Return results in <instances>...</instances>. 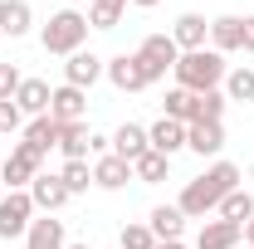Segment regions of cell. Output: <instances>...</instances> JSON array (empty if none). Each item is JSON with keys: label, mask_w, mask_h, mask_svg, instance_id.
Instances as JSON below:
<instances>
[{"label": "cell", "mask_w": 254, "mask_h": 249, "mask_svg": "<svg viewBox=\"0 0 254 249\" xmlns=\"http://www.w3.org/2000/svg\"><path fill=\"white\" fill-rule=\"evenodd\" d=\"M30 25H34L30 0H0V34H5V39H25Z\"/></svg>", "instance_id": "cell-19"}, {"label": "cell", "mask_w": 254, "mask_h": 249, "mask_svg": "<svg viewBox=\"0 0 254 249\" xmlns=\"http://www.w3.org/2000/svg\"><path fill=\"white\" fill-rule=\"evenodd\" d=\"M147 225H152L157 245H166V240H181V235H186V215H181L176 205H157V210L147 215Z\"/></svg>", "instance_id": "cell-23"}, {"label": "cell", "mask_w": 254, "mask_h": 249, "mask_svg": "<svg viewBox=\"0 0 254 249\" xmlns=\"http://www.w3.org/2000/svg\"><path fill=\"white\" fill-rule=\"evenodd\" d=\"M103 78H108L118 93H142V88H152L147 73H142V63H137V54H113L108 68H103Z\"/></svg>", "instance_id": "cell-8"}, {"label": "cell", "mask_w": 254, "mask_h": 249, "mask_svg": "<svg viewBox=\"0 0 254 249\" xmlns=\"http://www.w3.org/2000/svg\"><path fill=\"white\" fill-rule=\"evenodd\" d=\"M103 68H108V59H98L93 49H78V54H68V63H64V83H73V88H93L98 78H103Z\"/></svg>", "instance_id": "cell-11"}, {"label": "cell", "mask_w": 254, "mask_h": 249, "mask_svg": "<svg viewBox=\"0 0 254 249\" xmlns=\"http://www.w3.org/2000/svg\"><path fill=\"white\" fill-rule=\"evenodd\" d=\"M171 39H176V49H181V54H195V49H205V39H210V20H205V15H195V10H186V15H176Z\"/></svg>", "instance_id": "cell-12"}, {"label": "cell", "mask_w": 254, "mask_h": 249, "mask_svg": "<svg viewBox=\"0 0 254 249\" xmlns=\"http://www.w3.org/2000/svg\"><path fill=\"white\" fill-rule=\"evenodd\" d=\"M127 181H137L132 176V161H123V156H98L93 161V186H103V190H123Z\"/></svg>", "instance_id": "cell-17"}, {"label": "cell", "mask_w": 254, "mask_h": 249, "mask_svg": "<svg viewBox=\"0 0 254 249\" xmlns=\"http://www.w3.org/2000/svg\"><path fill=\"white\" fill-rule=\"evenodd\" d=\"M127 5H137V10H152V5H161V0H127Z\"/></svg>", "instance_id": "cell-35"}, {"label": "cell", "mask_w": 254, "mask_h": 249, "mask_svg": "<svg viewBox=\"0 0 254 249\" xmlns=\"http://www.w3.org/2000/svg\"><path fill=\"white\" fill-rule=\"evenodd\" d=\"M68 245V235H64V220H54V215H39L25 230V249H64Z\"/></svg>", "instance_id": "cell-20"}, {"label": "cell", "mask_w": 254, "mask_h": 249, "mask_svg": "<svg viewBox=\"0 0 254 249\" xmlns=\"http://www.w3.org/2000/svg\"><path fill=\"white\" fill-rule=\"evenodd\" d=\"M39 166H44V156H34L25 142H15L10 156L0 161V181H5V190H30L34 176H39Z\"/></svg>", "instance_id": "cell-6"}, {"label": "cell", "mask_w": 254, "mask_h": 249, "mask_svg": "<svg viewBox=\"0 0 254 249\" xmlns=\"http://www.w3.org/2000/svg\"><path fill=\"white\" fill-rule=\"evenodd\" d=\"M225 108H230V98L220 88H210V93H195V123H220Z\"/></svg>", "instance_id": "cell-30"}, {"label": "cell", "mask_w": 254, "mask_h": 249, "mask_svg": "<svg viewBox=\"0 0 254 249\" xmlns=\"http://www.w3.org/2000/svg\"><path fill=\"white\" fill-rule=\"evenodd\" d=\"M186 152H195V156H220L225 152V123H190L186 127Z\"/></svg>", "instance_id": "cell-14"}, {"label": "cell", "mask_w": 254, "mask_h": 249, "mask_svg": "<svg viewBox=\"0 0 254 249\" xmlns=\"http://www.w3.org/2000/svg\"><path fill=\"white\" fill-rule=\"evenodd\" d=\"M49 118L54 123H88V93L73 83H59L49 93Z\"/></svg>", "instance_id": "cell-9"}, {"label": "cell", "mask_w": 254, "mask_h": 249, "mask_svg": "<svg viewBox=\"0 0 254 249\" xmlns=\"http://www.w3.org/2000/svg\"><path fill=\"white\" fill-rule=\"evenodd\" d=\"M245 54H254V15H245V44H240Z\"/></svg>", "instance_id": "cell-34"}, {"label": "cell", "mask_w": 254, "mask_h": 249, "mask_svg": "<svg viewBox=\"0 0 254 249\" xmlns=\"http://www.w3.org/2000/svg\"><path fill=\"white\" fill-rule=\"evenodd\" d=\"M49 93H54V88H49L44 78H25L20 93H15V108H20L25 118H44V113H49Z\"/></svg>", "instance_id": "cell-21"}, {"label": "cell", "mask_w": 254, "mask_h": 249, "mask_svg": "<svg viewBox=\"0 0 254 249\" xmlns=\"http://www.w3.org/2000/svg\"><path fill=\"white\" fill-rule=\"evenodd\" d=\"M20 142H25L34 156H49V147H59V123H54L49 113H44V118H30L25 132H20Z\"/></svg>", "instance_id": "cell-18"}, {"label": "cell", "mask_w": 254, "mask_h": 249, "mask_svg": "<svg viewBox=\"0 0 254 249\" xmlns=\"http://www.w3.org/2000/svg\"><path fill=\"white\" fill-rule=\"evenodd\" d=\"M59 181L68 186V195H83V190L93 186V166H88V161H64V166H59Z\"/></svg>", "instance_id": "cell-29"}, {"label": "cell", "mask_w": 254, "mask_h": 249, "mask_svg": "<svg viewBox=\"0 0 254 249\" xmlns=\"http://www.w3.org/2000/svg\"><path fill=\"white\" fill-rule=\"evenodd\" d=\"M10 132H25V113L15 108V98L0 103V137H10Z\"/></svg>", "instance_id": "cell-32"}, {"label": "cell", "mask_w": 254, "mask_h": 249, "mask_svg": "<svg viewBox=\"0 0 254 249\" xmlns=\"http://www.w3.org/2000/svg\"><path fill=\"white\" fill-rule=\"evenodd\" d=\"M245 245V225L235 220H200V235H195V249H240Z\"/></svg>", "instance_id": "cell-10"}, {"label": "cell", "mask_w": 254, "mask_h": 249, "mask_svg": "<svg viewBox=\"0 0 254 249\" xmlns=\"http://www.w3.org/2000/svg\"><path fill=\"white\" fill-rule=\"evenodd\" d=\"M245 245H254V220H245Z\"/></svg>", "instance_id": "cell-36"}, {"label": "cell", "mask_w": 254, "mask_h": 249, "mask_svg": "<svg viewBox=\"0 0 254 249\" xmlns=\"http://www.w3.org/2000/svg\"><path fill=\"white\" fill-rule=\"evenodd\" d=\"M142 152H152V142H147V127L123 123L118 132H113V156H123V161H137Z\"/></svg>", "instance_id": "cell-22"}, {"label": "cell", "mask_w": 254, "mask_h": 249, "mask_svg": "<svg viewBox=\"0 0 254 249\" xmlns=\"http://www.w3.org/2000/svg\"><path fill=\"white\" fill-rule=\"evenodd\" d=\"M127 5H108V0H88V30H118Z\"/></svg>", "instance_id": "cell-28"}, {"label": "cell", "mask_w": 254, "mask_h": 249, "mask_svg": "<svg viewBox=\"0 0 254 249\" xmlns=\"http://www.w3.org/2000/svg\"><path fill=\"white\" fill-rule=\"evenodd\" d=\"M108 5H127V0H108Z\"/></svg>", "instance_id": "cell-39"}, {"label": "cell", "mask_w": 254, "mask_h": 249, "mask_svg": "<svg viewBox=\"0 0 254 249\" xmlns=\"http://www.w3.org/2000/svg\"><path fill=\"white\" fill-rule=\"evenodd\" d=\"M225 54L215 49H195V54H181L176 68H171V78H176V88H186V93H210V88H220L225 83Z\"/></svg>", "instance_id": "cell-2"}, {"label": "cell", "mask_w": 254, "mask_h": 249, "mask_svg": "<svg viewBox=\"0 0 254 249\" xmlns=\"http://www.w3.org/2000/svg\"><path fill=\"white\" fill-rule=\"evenodd\" d=\"M240 166L235 161H210L195 181H186V190H181V200H176V210L186 220H205V215H215L220 210V200L230 195V190H240Z\"/></svg>", "instance_id": "cell-1"}, {"label": "cell", "mask_w": 254, "mask_h": 249, "mask_svg": "<svg viewBox=\"0 0 254 249\" xmlns=\"http://www.w3.org/2000/svg\"><path fill=\"white\" fill-rule=\"evenodd\" d=\"M240 249H254V245H240Z\"/></svg>", "instance_id": "cell-41"}, {"label": "cell", "mask_w": 254, "mask_h": 249, "mask_svg": "<svg viewBox=\"0 0 254 249\" xmlns=\"http://www.w3.org/2000/svg\"><path fill=\"white\" fill-rule=\"evenodd\" d=\"M147 142H152V152H161V156H176V152H186V123L157 118V123L147 127Z\"/></svg>", "instance_id": "cell-16"}, {"label": "cell", "mask_w": 254, "mask_h": 249, "mask_svg": "<svg viewBox=\"0 0 254 249\" xmlns=\"http://www.w3.org/2000/svg\"><path fill=\"white\" fill-rule=\"evenodd\" d=\"M245 44V15H215L210 20V49L215 54H235Z\"/></svg>", "instance_id": "cell-15"}, {"label": "cell", "mask_w": 254, "mask_h": 249, "mask_svg": "<svg viewBox=\"0 0 254 249\" xmlns=\"http://www.w3.org/2000/svg\"><path fill=\"white\" fill-rule=\"evenodd\" d=\"M64 249H93V245H64Z\"/></svg>", "instance_id": "cell-38"}, {"label": "cell", "mask_w": 254, "mask_h": 249, "mask_svg": "<svg viewBox=\"0 0 254 249\" xmlns=\"http://www.w3.org/2000/svg\"><path fill=\"white\" fill-rule=\"evenodd\" d=\"M132 54H137V63H142L147 83H161V78L176 68V59H181V49H176V39H171V34H147Z\"/></svg>", "instance_id": "cell-4"}, {"label": "cell", "mask_w": 254, "mask_h": 249, "mask_svg": "<svg viewBox=\"0 0 254 249\" xmlns=\"http://www.w3.org/2000/svg\"><path fill=\"white\" fill-rule=\"evenodd\" d=\"M166 171H171V156H161V152H142L137 161H132V176H137L142 186H157V181H166Z\"/></svg>", "instance_id": "cell-25"}, {"label": "cell", "mask_w": 254, "mask_h": 249, "mask_svg": "<svg viewBox=\"0 0 254 249\" xmlns=\"http://www.w3.org/2000/svg\"><path fill=\"white\" fill-rule=\"evenodd\" d=\"M20 83H25V78H20V68H15V63H0V103L20 93Z\"/></svg>", "instance_id": "cell-33"}, {"label": "cell", "mask_w": 254, "mask_h": 249, "mask_svg": "<svg viewBox=\"0 0 254 249\" xmlns=\"http://www.w3.org/2000/svg\"><path fill=\"white\" fill-rule=\"evenodd\" d=\"M59 152H64V161H88L93 156V127L88 123H59Z\"/></svg>", "instance_id": "cell-13"}, {"label": "cell", "mask_w": 254, "mask_h": 249, "mask_svg": "<svg viewBox=\"0 0 254 249\" xmlns=\"http://www.w3.org/2000/svg\"><path fill=\"white\" fill-rule=\"evenodd\" d=\"M215 215L245 225V220H254V195H250V190H230V195L220 200V210H215Z\"/></svg>", "instance_id": "cell-27"}, {"label": "cell", "mask_w": 254, "mask_h": 249, "mask_svg": "<svg viewBox=\"0 0 254 249\" xmlns=\"http://www.w3.org/2000/svg\"><path fill=\"white\" fill-rule=\"evenodd\" d=\"M83 39H88V15H83V10H59V15H49V25L39 30L44 54H64V59L78 54Z\"/></svg>", "instance_id": "cell-3"}, {"label": "cell", "mask_w": 254, "mask_h": 249, "mask_svg": "<svg viewBox=\"0 0 254 249\" xmlns=\"http://www.w3.org/2000/svg\"><path fill=\"white\" fill-rule=\"evenodd\" d=\"M220 93L230 98V103H254V68L250 63H240V68H230L220 83Z\"/></svg>", "instance_id": "cell-24"}, {"label": "cell", "mask_w": 254, "mask_h": 249, "mask_svg": "<svg viewBox=\"0 0 254 249\" xmlns=\"http://www.w3.org/2000/svg\"><path fill=\"white\" fill-rule=\"evenodd\" d=\"M118 245L123 249H157V235H152V225H123Z\"/></svg>", "instance_id": "cell-31"}, {"label": "cell", "mask_w": 254, "mask_h": 249, "mask_svg": "<svg viewBox=\"0 0 254 249\" xmlns=\"http://www.w3.org/2000/svg\"><path fill=\"white\" fill-rule=\"evenodd\" d=\"M0 195H5V181H0Z\"/></svg>", "instance_id": "cell-40"}, {"label": "cell", "mask_w": 254, "mask_h": 249, "mask_svg": "<svg viewBox=\"0 0 254 249\" xmlns=\"http://www.w3.org/2000/svg\"><path fill=\"white\" fill-rule=\"evenodd\" d=\"M34 200H30V190H5L0 195V240H20L25 230L34 225Z\"/></svg>", "instance_id": "cell-5"}, {"label": "cell", "mask_w": 254, "mask_h": 249, "mask_svg": "<svg viewBox=\"0 0 254 249\" xmlns=\"http://www.w3.org/2000/svg\"><path fill=\"white\" fill-rule=\"evenodd\" d=\"M157 249H186V245H181V240H166V245H157Z\"/></svg>", "instance_id": "cell-37"}, {"label": "cell", "mask_w": 254, "mask_h": 249, "mask_svg": "<svg viewBox=\"0 0 254 249\" xmlns=\"http://www.w3.org/2000/svg\"><path fill=\"white\" fill-rule=\"evenodd\" d=\"M166 113L161 118H171V123H195V93H186V88H166V103H161Z\"/></svg>", "instance_id": "cell-26"}, {"label": "cell", "mask_w": 254, "mask_h": 249, "mask_svg": "<svg viewBox=\"0 0 254 249\" xmlns=\"http://www.w3.org/2000/svg\"><path fill=\"white\" fill-rule=\"evenodd\" d=\"M30 200H34V210H39V215H59L73 195H68V186L59 181V171H39V176H34V186H30Z\"/></svg>", "instance_id": "cell-7"}]
</instances>
